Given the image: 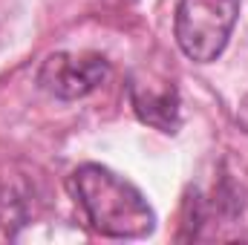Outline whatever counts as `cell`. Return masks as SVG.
I'll return each mask as SVG.
<instances>
[{
  "label": "cell",
  "mask_w": 248,
  "mask_h": 245,
  "mask_svg": "<svg viewBox=\"0 0 248 245\" xmlns=\"http://www.w3.org/2000/svg\"><path fill=\"white\" fill-rule=\"evenodd\" d=\"M127 95H130V104L136 110V116L144 124L156 127L159 133H168L173 136L182 124V110H179V92L173 84L156 90L150 84H141V81H130L127 84Z\"/></svg>",
  "instance_id": "obj_4"
},
{
  "label": "cell",
  "mask_w": 248,
  "mask_h": 245,
  "mask_svg": "<svg viewBox=\"0 0 248 245\" xmlns=\"http://www.w3.org/2000/svg\"><path fill=\"white\" fill-rule=\"evenodd\" d=\"M110 78V61L95 52H52L38 69V87L61 101L95 92Z\"/></svg>",
  "instance_id": "obj_3"
},
{
  "label": "cell",
  "mask_w": 248,
  "mask_h": 245,
  "mask_svg": "<svg viewBox=\"0 0 248 245\" xmlns=\"http://www.w3.org/2000/svg\"><path fill=\"white\" fill-rule=\"evenodd\" d=\"M243 0H179L173 15V38L185 58L196 63L217 61L237 26Z\"/></svg>",
  "instance_id": "obj_2"
},
{
  "label": "cell",
  "mask_w": 248,
  "mask_h": 245,
  "mask_svg": "<svg viewBox=\"0 0 248 245\" xmlns=\"http://www.w3.org/2000/svg\"><path fill=\"white\" fill-rule=\"evenodd\" d=\"M26 202L15 187H0V243H9L26 225Z\"/></svg>",
  "instance_id": "obj_5"
},
{
  "label": "cell",
  "mask_w": 248,
  "mask_h": 245,
  "mask_svg": "<svg viewBox=\"0 0 248 245\" xmlns=\"http://www.w3.org/2000/svg\"><path fill=\"white\" fill-rule=\"evenodd\" d=\"M237 119H240V124L248 130V98L243 101V107H240V116H237Z\"/></svg>",
  "instance_id": "obj_6"
},
{
  "label": "cell",
  "mask_w": 248,
  "mask_h": 245,
  "mask_svg": "<svg viewBox=\"0 0 248 245\" xmlns=\"http://www.w3.org/2000/svg\"><path fill=\"white\" fill-rule=\"evenodd\" d=\"M69 187L90 225L113 240H141L153 234L156 214L144 193L104 165L87 162L72 170Z\"/></svg>",
  "instance_id": "obj_1"
}]
</instances>
